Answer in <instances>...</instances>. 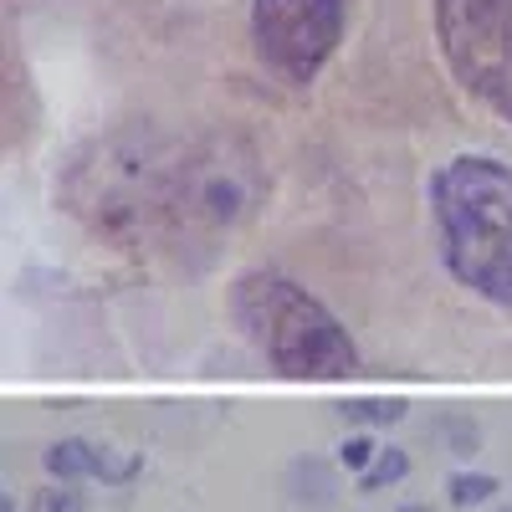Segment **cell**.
<instances>
[{
    "label": "cell",
    "instance_id": "6da1fadb",
    "mask_svg": "<svg viewBox=\"0 0 512 512\" xmlns=\"http://www.w3.org/2000/svg\"><path fill=\"white\" fill-rule=\"evenodd\" d=\"M431 205L451 277L512 313V169L461 154L431 180Z\"/></svg>",
    "mask_w": 512,
    "mask_h": 512
},
{
    "label": "cell",
    "instance_id": "7a4b0ae2",
    "mask_svg": "<svg viewBox=\"0 0 512 512\" xmlns=\"http://www.w3.org/2000/svg\"><path fill=\"white\" fill-rule=\"evenodd\" d=\"M236 323L267 354V364L287 379H338L354 369V344L338 328V318L308 297L297 282L277 272H251L236 282Z\"/></svg>",
    "mask_w": 512,
    "mask_h": 512
},
{
    "label": "cell",
    "instance_id": "3957f363",
    "mask_svg": "<svg viewBox=\"0 0 512 512\" xmlns=\"http://www.w3.org/2000/svg\"><path fill=\"white\" fill-rule=\"evenodd\" d=\"M175 169L164 164L149 139H108L98 144L93 159L77 164L72 175V210L82 221H93L108 236H134L149 221H169V195H175Z\"/></svg>",
    "mask_w": 512,
    "mask_h": 512
},
{
    "label": "cell",
    "instance_id": "277c9868",
    "mask_svg": "<svg viewBox=\"0 0 512 512\" xmlns=\"http://www.w3.org/2000/svg\"><path fill=\"white\" fill-rule=\"evenodd\" d=\"M436 36L461 88L512 123V0H436Z\"/></svg>",
    "mask_w": 512,
    "mask_h": 512
},
{
    "label": "cell",
    "instance_id": "5b68a950",
    "mask_svg": "<svg viewBox=\"0 0 512 512\" xmlns=\"http://www.w3.org/2000/svg\"><path fill=\"white\" fill-rule=\"evenodd\" d=\"M349 0H251L256 57L287 88H308L344 41Z\"/></svg>",
    "mask_w": 512,
    "mask_h": 512
},
{
    "label": "cell",
    "instance_id": "8992f818",
    "mask_svg": "<svg viewBox=\"0 0 512 512\" xmlns=\"http://www.w3.org/2000/svg\"><path fill=\"white\" fill-rule=\"evenodd\" d=\"M262 175L241 144H205L200 154L180 159L175 195H169V221L180 231H231L251 216Z\"/></svg>",
    "mask_w": 512,
    "mask_h": 512
},
{
    "label": "cell",
    "instance_id": "52a82bcc",
    "mask_svg": "<svg viewBox=\"0 0 512 512\" xmlns=\"http://www.w3.org/2000/svg\"><path fill=\"white\" fill-rule=\"evenodd\" d=\"M287 492L297 507H333L338 502V472L323 456H297L287 466Z\"/></svg>",
    "mask_w": 512,
    "mask_h": 512
},
{
    "label": "cell",
    "instance_id": "ba28073f",
    "mask_svg": "<svg viewBox=\"0 0 512 512\" xmlns=\"http://www.w3.org/2000/svg\"><path fill=\"white\" fill-rule=\"evenodd\" d=\"M93 441L82 436H67V441H52L47 451H41V466L57 477V482H88L93 477Z\"/></svg>",
    "mask_w": 512,
    "mask_h": 512
},
{
    "label": "cell",
    "instance_id": "9c48e42d",
    "mask_svg": "<svg viewBox=\"0 0 512 512\" xmlns=\"http://www.w3.org/2000/svg\"><path fill=\"white\" fill-rule=\"evenodd\" d=\"M405 472H410V456H405L400 446H379L374 466H369V472L359 477V492H384V487L405 482Z\"/></svg>",
    "mask_w": 512,
    "mask_h": 512
},
{
    "label": "cell",
    "instance_id": "30bf717a",
    "mask_svg": "<svg viewBox=\"0 0 512 512\" xmlns=\"http://www.w3.org/2000/svg\"><path fill=\"white\" fill-rule=\"evenodd\" d=\"M139 456L134 451H118V446H98L93 451V477L98 482H108V487H123V482H134L139 477Z\"/></svg>",
    "mask_w": 512,
    "mask_h": 512
},
{
    "label": "cell",
    "instance_id": "8fae6325",
    "mask_svg": "<svg viewBox=\"0 0 512 512\" xmlns=\"http://www.w3.org/2000/svg\"><path fill=\"white\" fill-rule=\"evenodd\" d=\"M338 415L349 425H395V420H405V400H344Z\"/></svg>",
    "mask_w": 512,
    "mask_h": 512
},
{
    "label": "cell",
    "instance_id": "7c38bea8",
    "mask_svg": "<svg viewBox=\"0 0 512 512\" xmlns=\"http://www.w3.org/2000/svg\"><path fill=\"white\" fill-rule=\"evenodd\" d=\"M446 492H451V507H482V502L497 497V477H487V472H456Z\"/></svg>",
    "mask_w": 512,
    "mask_h": 512
},
{
    "label": "cell",
    "instance_id": "4fadbf2b",
    "mask_svg": "<svg viewBox=\"0 0 512 512\" xmlns=\"http://www.w3.org/2000/svg\"><path fill=\"white\" fill-rule=\"evenodd\" d=\"M31 512H82V492H77V482L31 492Z\"/></svg>",
    "mask_w": 512,
    "mask_h": 512
},
{
    "label": "cell",
    "instance_id": "5bb4252c",
    "mask_svg": "<svg viewBox=\"0 0 512 512\" xmlns=\"http://www.w3.org/2000/svg\"><path fill=\"white\" fill-rule=\"evenodd\" d=\"M374 456H379V446H374L364 431H354L344 446H338V466H344V472H354V477H364V472H369Z\"/></svg>",
    "mask_w": 512,
    "mask_h": 512
},
{
    "label": "cell",
    "instance_id": "9a60e30c",
    "mask_svg": "<svg viewBox=\"0 0 512 512\" xmlns=\"http://www.w3.org/2000/svg\"><path fill=\"white\" fill-rule=\"evenodd\" d=\"M446 431H451L456 456H472V451H477V425H466V420H446Z\"/></svg>",
    "mask_w": 512,
    "mask_h": 512
},
{
    "label": "cell",
    "instance_id": "2e32d148",
    "mask_svg": "<svg viewBox=\"0 0 512 512\" xmlns=\"http://www.w3.org/2000/svg\"><path fill=\"white\" fill-rule=\"evenodd\" d=\"M0 512H16V502H11V497H6V502H0Z\"/></svg>",
    "mask_w": 512,
    "mask_h": 512
},
{
    "label": "cell",
    "instance_id": "e0dca14e",
    "mask_svg": "<svg viewBox=\"0 0 512 512\" xmlns=\"http://www.w3.org/2000/svg\"><path fill=\"white\" fill-rule=\"evenodd\" d=\"M400 512H425V507H400Z\"/></svg>",
    "mask_w": 512,
    "mask_h": 512
},
{
    "label": "cell",
    "instance_id": "ac0fdd59",
    "mask_svg": "<svg viewBox=\"0 0 512 512\" xmlns=\"http://www.w3.org/2000/svg\"><path fill=\"white\" fill-rule=\"evenodd\" d=\"M502 512H512V507H502Z\"/></svg>",
    "mask_w": 512,
    "mask_h": 512
}]
</instances>
